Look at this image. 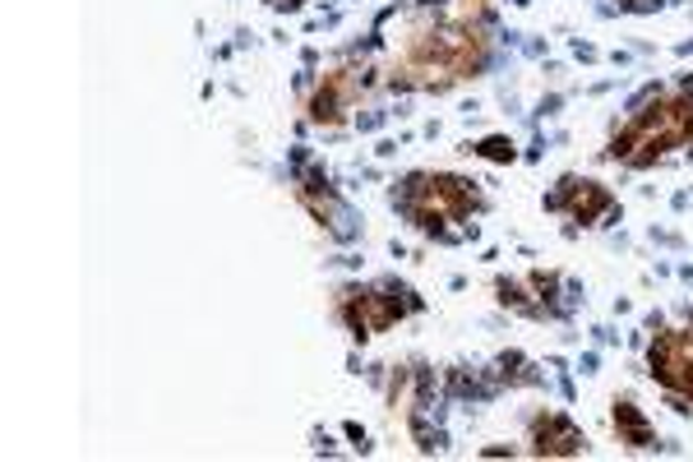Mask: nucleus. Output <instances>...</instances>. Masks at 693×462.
Returning a JSON list of instances; mask_svg holds the SVG:
<instances>
[{
  "instance_id": "nucleus-1",
  "label": "nucleus",
  "mask_w": 693,
  "mask_h": 462,
  "mask_svg": "<svg viewBox=\"0 0 693 462\" xmlns=\"http://www.w3.org/2000/svg\"><path fill=\"white\" fill-rule=\"evenodd\" d=\"M402 209L421 232L449 236L444 223H467L481 209V194L458 176H412L407 190H402Z\"/></svg>"
},
{
  "instance_id": "nucleus-2",
  "label": "nucleus",
  "mask_w": 693,
  "mask_h": 462,
  "mask_svg": "<svg viewBox=\"0 0 693 462\" xmlns=\"http://www.w3.org/2000/svg\"><path fill=\"white\" fill-rule=\"evenodd\" d=\"M343 311H347V324L356 328V338H375V334H384L393 319L416 311V301L407 288H375V292H351V301Z\"/></svg>"
},
{
  "instance_id": "nucleus-3",
  "label": "nucleus",
  "mask_w": 693,
  "mask_h": 462,
  "mask_svg": "<svg viewBox=\"0 0 693 462\" xmlns=\"http://www.w3.org/2000/svg\"><path fill=\"white\" fill-rule=\"evenodd\" d=\"M550 204H555V209H569V213L578 217V223H592L596 213H606V209H611V194L601 190L596 181H565V190L555 194Z\"/></svg>"
},
{
  "instance_id": "nucleus-4",
  "label": "nucleus",
  "mask_w": 693,
  "mask_h": 462,
  "mask_svg": "<svg viewBox=\"0 0 693 462\" xmlns=\"http://www.w3.org/2000/svg\"><path fill=\"white\" fill-rule=\"evenodd\" d=\"M532 439H536V453H578L583 449V435H578L565 416H541L532 426Z\"/></svg>"
},
{
  "instance_id": "nucleus-5",
  "label": "nucleus",
  "mask_w": 693,
  "mask_h": 462,
  "mask_svg": "<svg viewBox=\"0 0 693 462\" xmlns=\"http://www.w3.org/2000/svg\"><path fill=\"white\" fill-rule=\"evenodd\" d=\"M615 426L624 430V439H629L634 449H642V444H652V426L638 416V407L634 403H615Z\"/></svg>"
},
{
  "instance_id": "nucleus-6",
  "label": "nucleus",
  "mask_w": 693,
  "mask_h": 462,
  "mask_svg": "<svg viewBox=\"0 0 693 462\" xmlns=\"http://www.w3.org/2000/svg\"><path fill=\"white\" fill-rule=\"evenodd\" d=\"M477 153H481V158H495V162H513V144L508 139H485Z\"/></svg>"
},
{
  "instance_id": "nucleus-7",
  "label": "nucleus",
  "mask_w": 693,
  "mask_h": 462,
  "mask_svg": "<svg viewBox=\"0 0 693 462\" xmlns=\"http://www.w3.org/2000/svg\"><path fill=\"white\" fill-rule=\"evenodd\" d=\"M273 10H301V0H268Z\"/></svg>"
}]
</instances>
